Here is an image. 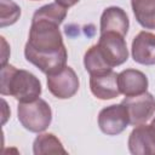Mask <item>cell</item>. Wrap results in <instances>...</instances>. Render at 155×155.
Segmentation results:
<instances>
[{
	"label": "cell",
	"mask_w": 155,
	"mask_h": 155,
	"mask_svg": "<svg viewBox=\"0 0 155 155\" xmlns=\"http://www.w3.org/2000/svg\"><path fill=\"white\" fill-rule=\"evenodd\" d=\"M67 16V8L58 5L57 2L45 5L36 10L33 15V18H40V19H47L54 23L61 24Z\"/></svg>",
	"instance_id": "obj_16"
},
{
	"label": "cell",
	"mask_w": 155,
	"mask_h": 155,
	"mask_svg": "<svg viewBox=\"0 0 155 155\" xmlns=\"http://www.w3.org/2000/svg\"><path fill=\"white\" fill-rule=\"evenodd\" d=\"M97 46L111 69L114 67L121 65L128 58V50L126 41L124 36L117 33L108 31L101 34Z\"/></svg>",
	"instance_id": "obj_4"
},
{
	"label": "cell",
	"mask_w": 155,
	"mask_h": 155,
	"mask_svg": "<svg viewBox=\"0 0 155 155\" xmlns=\"http://www.w3.org/2000/svg\"><path fill=\"white\" fill-rule=\"evenodd\" d=\"M84 64H85V69L90 73V75L111 69L109 67V64L107 63V61L104 59V57L97 45L91 46L86 51L85 57H84Z\"/></svg>",
	"instance_id": "obj_15"
},
{
	"label": "cell",
	"mask_w": 155,
	"mask_h": 155,
	"mask_svg": "<svg viewBox=\"0 0 155 155\" xmlns=\"http://www.w3.org/2000/svg\"><path fill=\"white\" fill-rule=\"evenodd\" d=\"M128 149L134 155L155 154V128L150 125H137L128 137Z\"/></svg>",
	"instance_id": "obj_9"
},
{
	"label": "cell",
	"mask_w": 155,
	"mask_h": 155,
	"mask_svg": "<svg viewBox=\"0 0 155 155\" xmlns=\"http://www.w3.org/2000/svg\"><path fill=\"white\" fill-rule=\"evenodd\" d=\"M18 120L22 126L34 133L45 131L52 120V111L46 101L38 98L33 102L18 104Z\"/></svg>",
	"instance_id": "obj_3"
},
{
	"label": "cell",
	"mask_w": 155,
	"mask_h": 155,
	"mask_svg": "<svg viewBox=\"0 0 155 155\" xmlns=\"http://www.w3.org/2000/svg\"><path fill=\"white\" fill-rule=\"evenodd\" d=\"M137 22L147 28L155 29V0H131Z\"/></svg>",
	"instance_id": "obj_13"
},
{
	"label": "cell",
	"mask_w": 155,
	"mask_h": 155,
	"mask_svg": "<svg viewBox=\"0 0 155 155\" xmlns=\"http://www.w3.org/2000/svg\"><path fill=\"white\" fill-rule=\"evenodd\" d=\"M117 82L120 93L128 96H136L147 92L148 78L144 73L137 69H126L117 75Z\"/></svg>",
	"instance_id": "obj_11"
},
{
	"label": "cell",
	"mask_w": 155,
	"mask_h": 155,
	"mask_svg": "<svg viewBox=\"0 0 155 155\" xmlns=\"http://www.w3.org/2000/svg\"><path fill=\"white\" fill-rule=\"evenodd\" d=\"M130 21L121 7L110 6L105 8L101 17V34L114 31L125 36L128 31Z\"/></svg>",
	"instance_id": "obj_12"
},
{
	"label": "cell",
	"mask_w": 155,
	"mask_h": 155,
	"mask_svg": "<svg viewBox=\"0 0 155 155\" xmlns=\"http://www.w3.org/2000/svg\"><path fill=\"white\" fill-rule=\"evenodd\" d=\"M33 151L35 155H46V154H67V150L63 148L61 140L53 133H42L39 134L33 144Z\"/></svg>",
	"instance_id": "obj_14"
},
{
	"label": "cell",
	"mask_w": 155,
	"mask_h": 155,
	"mask_svg": "<svg viewBox=\"0 0 155 155\" xmlns=\"http://www.w3.org/2000/svg\"><path fill=\"white\" fill-rule=\"evenodd\" d=\"M0 92L2 96L15 97L19 103L33 102L41 94V84L30 71L6 63L1 65Z\"/></svg>",
	"instance_id": "obj_2"
},
{
	"label": "cell",
	"mask_w": 155,
	"mask_h": 155,
	"mask_svg": "<svg viewBox=\"0 0 155 155\" xmlns=\"http://www.w3.org/2000/svg\"><path fill=\"white\" fill-rule=\"evenodd\" d=\"M121 103L126 107L130 124L133 126L145 124L155 113V98L149 92L128 96Z\"/></svg>",
	"instance_id": "obj_7"
},
{
	"label": "cell",
	"mask_w": 155,
	"mask_h": 155,
	"mask_svg": "<svg viewBox=\"0 0 155 155\" xmlns=\"http://www.w3.org/2000/svg\"><path fill=\"white\" fill-rule=\"evenodd\" d=\"M151 126H153V127H154V128H155V119H154V120H153V121H151Z\"/></svg>",
	"instance_id": "obj_19"
},
{
	"label": "cell",
	"mask_w": 155,
	"mask_h": 155,
	"mask_svg": "<svg viewBox=\"0 0 155 155\" xmlns=\"http://www.w3.org/2000/svg\"><path fill=\"white\" fill-rule=\"evenodd\" d=\"M24 56L28 62L46 75L63 69L67 65L68 54L59 24L47 19L33 18Z\"/></svg>",
	"instance_id": "obj_1"
},
{
	"label": "cell",
	"mask_w": 155,
	"mask_h": 155,
	"mask_svg": "<svg viewBox=\"0 0 155 155\" xmlns=\"http://www.w3.org/2000/svg\"><path fill=\"white\" fill-rule=\"evenodd\" d=\"M21 16L19 6L12 0H1V10H0V25L6 27L17 22Z\"/></svg>",
	"instance_id": "obj_17"
},
{
	"label": "cell",
	"mask_w": 155,
	"mask_h": 155,
	"mask_svg": "<svg viewBox=\"0 0 155 155\" xmlns=\"http://www.w3.org/2000/svg\"><path fill=\"white\" fill-rule=\"evenodd\" d=\"M79 78L73 68L65 65L57 73L47 75L48 91L59 99L73 97L79 90Z\"/></svg>",
	"instance_id": "obj_5"
},
{
	"label": "cell",
	"mask_w": 155,
	"mask_h": 155,
	"mask_svg": "<svg viewBox=\"0 0 155 155\" xmlns=\"http://www.w3.org/2000/svg\"><path fill=\"white\" fill-rule=\"evenodd\" d=\"M130 124V116L126 107L113 104L103 108L98 115V126L101 131L108 136L120 134Z\"/></svg>",
	"instance_id": "obj_6"
},
{
	"label": "cell",
	"mask_w": 155,
	"mask_h": 155,
	"mask_svg": "<svg viewBox=\"0 0 155 155\" xmlns=\"http://www.w3.org/2000/svg\"><path fill=\"white\" fill-rule=\"evenodd\" d=\"M78 1H79V0H54V2H57L58 5H61V6L65 7V8L74 6Z\"/></svg>",
	"instance_id": "obj_18"
},
{
	"label": "cell",
	"mask_w": 155,
	"mask_h": 155,
	"mask_svg": "<svg viewBox=\"0 0 155 155\" xmlns=\"http://www.w3.org/2000/svg\"><path fill=\"white\" fill-rule=\"evenodd\" d=\"M132 57L143 65L155 64V34L149 31L138 33L132 41Z\"/></svg>",
	"instance_id": "obj_10"
},
{
	"label": "cell",
	"mask_w": 155,
	"mask_h": 155,
	"mask_svg": "<svg viewBox=\"0 0 155 155\" xmlns=\"http://www.w3.org/2000/svg\"><path fill=\"white\" fill-rule=\"evenodd\" d=\"M117 75L115 71L104 70L101 73L91 74L90 78V88L94 97L98 99H113L120 94Z\"/></svg>",
	"instance_id": "obj_8"
}]
</instances>
